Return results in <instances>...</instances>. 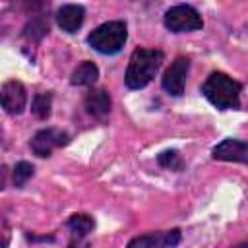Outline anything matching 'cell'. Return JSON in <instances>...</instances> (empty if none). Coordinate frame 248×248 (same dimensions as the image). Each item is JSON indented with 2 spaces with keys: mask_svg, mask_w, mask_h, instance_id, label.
Wrapping results in <instances>:
<instances>
[{
  "mask_svg": "<svg viewBox=\"0 0 248 248\" xmlns=\"http://www.w3.org/2000/svg\"><path fill=\"white\" fill-rule=\"evenodd\" d=\"M242 85L223 72H213L202 85L203 97L217 108H238Z\"/></svg>",
  "mask_w": 248,
  "mask_h": 248,
  "instance_id": "1",
  "label": "cell"
},
{
  "mask_svg": "<svg viewBox=\"0 0 248 248\" xmlns=\"http://www.w3.org/2000/svg\"><path fill=\"white\" fill-rule=\"evenodd\" d=\"M163 52L155 48H136L130 56L128 70L124 76V81L130 89H141L145 87L157 74L161 62H163Z\"/></svg>",
  "mask_w": 248,
  "mask_h": 248,
  "instance_id": "2",
  "label": "cell"
},
{
  "mask_svg": "<svg viewBox=\"0 0 248 248\" xmlns=\"http://www.w3.org/2000/svg\"><path fill=\"white\" fill-rule=\"evenodd\" d=\"M128 31L124 21H107L93 29L87 37V43L101 54H116L126 43Z\"/></svg>",
  "mask_w": 248,
  "mask_h": 248,
  "instance_id": "3",
  "label": "cell"
},
{
  "mask_svg": "<svg viewBox=\"0 0 248 248\" xmlns=\"http://www.w3.org/2000/svg\"><path fill=\"white\" fill-rule=\"evenodd\" d=\"M165 27L172 33H186V31H196L203 27L202 16L186 4H178L167 10L165 14Z\"/></svg>",
  "mask_w": 248,
  "mask_h": 248,
  "instance_id": "4",
  "label": "cell"
},
{
  "mask_svg": "<svg viewBox=\"0 0 248 248\" xmlns=\"http://www.w3.org/2000/svg\"><path fill=\"white\" fill-rule=\"evenodd\" d=\"M188 70H190V60L186 56L174 58L163 74V81H161L163 89L172 97H180L184 93V83H186Z\"/></svg>",
  "mask_w": 248,
  "mask_h": 248,
  "instance_id": "5",
  "label": "cell"
},
{
  "mask_svg": "<svg viewBox=\"0 0 248 248\" xmlns=\"http://www.w3.org/2000/svg\"><path fill=\"white\" fill-rule=\"evenodd\" d=\"M68 143V134L58 128H43L31 140V149L37 157H48L54 149Z\"/></svg>",
  "mask_w": 248,
  "mask_h": 248,
  "instance_id": "6",
  "label": "cell"
},
{
  "mask_svg": "<svg viewBox=\"0 0 248 248\" xmlns=\"http://www.w3.org/2000/svg\"><path fill=\"white\" fill-rule=\"evenodd\" d=\"M27 105V91L21 81L10 79L2 85V107L8 114H21Z\"/></svg>",
  "mask_w": 248,
  "mask_h": 248,
  "instance_id": "7",
  "label": "cell"
},
{
  "mask_svg": "<svg viewBox=\"0 0 248 248\" xmlns=\"http://www.w3.org/2000/svg\"><path fill=\"white\" fill-rule=\"evenodd\" d=\"M213 159L229 163H248V143L242 140L227 138L213 147Z\"/></svg>",
  "mask_w": 248,
  "mask_h": 248,
  "instance_id": "8",
  "label": "cell"
},
{
  "mask_svg": "<svg viewBox=\"0 0 248 248\" xmlns=\"http://www.w3.org/2000/svg\"><path fill=\"white\" fill-rule=\"evenodd\" d=\"M180 242V231L178 229H172V231H167V232H149V234H143V236H138V238H132L128 242L130 248H159V246H176Z\"/></svg>",
  "mask_w": 248,
  "mask_h": 248,
  "instance_id": "9",
  "label": "cell"
},
{
  "mask_svg": "<svg viewBox=\"0 0 248 248\" xmlns=\"http://www.w3.org/2000/svg\"><path fill=\"white\" fill-rule=\"evenodd\" d=\"M85 17V10L78 4H66L56 12V21L66 33H76Z\"/></svg>",
  "mask_w": 248,
  "mask_h": 248,
  "instance_id": "10",
  "label": "cell"
},
{
  "mask_svg": "<svg viewBox=\"0 0 248 248\" xmlns=\"http://www.w3.org/2000/svg\"><path fill=\"white\" fill-rule=\"evenodd\" d=\"M85 108L95 118H105L110 112V95L105 89H91L85 97Z\"/></svg>",
  "mask_w": 248,
  "mask_h": 248,
  "instance_id": "11",
  "label": "cell"
},
{
  "mask_svg": "<svg viewBox=\"0 0 248 248\" xmlns=\"http://www.w3.org/2000/svg\"><path fill=\"white\" fill-rule=\"evenodd\" d=\"M97 78H99V68H97L93 62L85 60V62H81V64L74 70V74H72V83H74V85L89 87V85H93V83L97 81Z\"/></svg>",
  "mask_w": 248,
  "mask_h": 248,
  "instance_id": "12",
  "label": "cell"
},
{
  "mask_svg": "<svg viewBox=\"0 0 248 248\" xmlns=\"http://www.w3.org/2000/svg\"><path fill=\"white\" fill-rule=\"evenodd\" d=\"M95 227V221L87 213H74L68 219V229L72 231L74 236H87Z\"/></svg>",
  "mask_w": 248,
  "mask_h": 248,
  "instance_id": "13",
  "label": "cell"
},
{
  "mask_svg": "<svg viewBox=\"0 0 248 248\" xmlns=\"http://www.w3.org/2000/svg\"><path fill=\"white\" fill-rule=\"evenodd\" d=\"M50 107H52V95L50 93H37L33 97V105H31V110L37 118L41 120H46L50 116Z\"/></svg>",
  "mask_w": 248,
  "mask_h": 248,
  "instance_id": "14",
  "label": "cell"
},
{
  "mask_svg": "<svg viewBox=\"0 0 248 248\" xmlns=\"http://www.w3.org/2000/svg\"><path fill=\"white\" fill-rule=\"evenodd\" d=\"M35 174V169L31 163L27 161H19L16 167H14V172H12V180H14V186L16 188H23L25 182Z\"/></svg>",
  "mask_w": 248,
  "mask_h": 248,
  "instance_id": "15",
  "label": "cell"
},
{
  "mask_svg": "<svg viewBox=\"0 0 248 248\" xmlns=\"http://www.w3.org/2000/svg\"><path fill=\"white\" fill-rule=\"evenodd\" d=\"M157 163L163 169H170V170H182V167H184V161L176 149H167V151L159 153Z\"/></svg>",
  "mask_w": 248,
  "mask_h": 248,
  "instance_id": "16",
  "label": "cell"
},
{
  "mask_svg": "<svg viewBox=\"0 0 248 248\" xmlns=\"http://www.w3.org/2000/svg\"><path fill=\"white\" fill-rule=\"evenodd\" d=\"M19 4H23L25 8H29V10H37V8H41L43 4H45V0H17Z\"/></svg>",
  "mask_w": 248,
  "mask_h": 248,
  "instance_id": "17",
  "label": "cell"
}]
</instances>
